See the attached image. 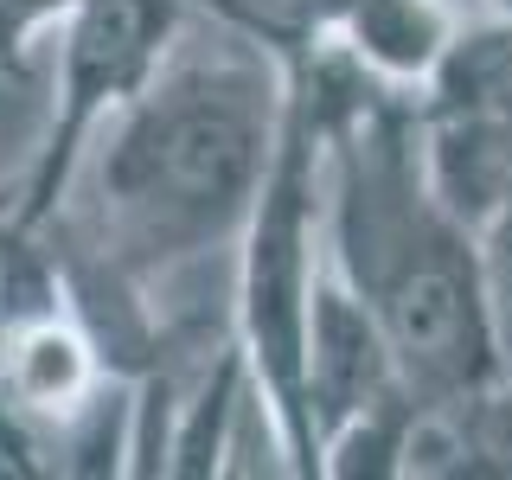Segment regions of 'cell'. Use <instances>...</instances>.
I'll return each mask as SVG.
<instances>
[{"instance_id": "obj_2", "label": "cell", "mask_w": 512, "mask_h": 480, "mask_svg": "<svg viewBox=\"0 0 512 480\" xmlns=\"http://www.w3.org/2000/svg\"><path fill=\"white\" fill-rule=\"evenodd\" d=\"M282 122L288 77L250 45L154 71L96 154L109 256L128 269H167L237 244L276 167Z\"/></svg>"}, {"instance_id": "obj_5", "label": "cell", "mask_w": 512, "mask_h": 480, "mask_svg": "<svg viewBox=\"0 0 512 480\" xmlns=\"http://www.w3.org/2000/svg\"><path fill=\"white\" fill-rule=\"evenodd\" d=\"M320 39H333L384 90L416 96L455 52L461 26L442 0H340V13L320 26Z\"/></svg>"}, {"instance_id": "obj_3", "label": "cell", "mask_w": 512, "mask_h": 480, "mask_svg": "<svg viewBox=\"0 0 512 480\" xmlns=\"http://www.w3.org/2000/svg\"><path fill=\"white\" fill-rule=\"evenodd\" d=\"M180 26L173 0H84L64 39V90H58V122L39 154V180H32V218L52 212L58 186L71 180L84 141L116 122L122 103L135 96L167 58V39Z\"/></svg>"}, {"instance_id": "obj_1", "label": "cell", "mask_w": 512, "mask_h": 480, "mask_svg": "<svg viewBox=\"0 0 512 480\" xmlns=\"http://www.w3.org/2000/svg\"><path fill=\"white\" fill-rule=\"evenodd\" d=\"M327 250L391 333L423 410H468L512 378L487 244L429 186L416 96L378 90L327 128Z\"/></svg>"}, {"instance_id": "obj_6", "label": "cell", "mask_w": 512, "mask_h": 480, "mask_svg": "<svg viewBox=\"0 0 512 480\" xmlns=\"http://www.w3.org/2000/svg\"><path fill=\"white\" fill-rule=\"evenodd\" d=\"M224 7H231L256 39L301 45V39H314V32L340 13V0H224Z\"/></svg>"}, {"instance_id": "obj_4", "label": "cell", "mask_w": 512, "mask_h": 480, "mask_svg": "<svg viewBox=\"0 0 512 480\" xmlns=\"http://www.w3.org/2000/svg\"><path fill=\"white\" fill-rule=\"evenodd\" d=\"M391 397H416L404 384L391 333L378 327V314L365 308L359 288L327 263L308 314V365H301V404H308L314 442L327 448L333 429H346L352 416L391 404Z\"/></svg>"}, {"instance_id": "obj_7", "label": "cell", "mask_w": 512, "mask_h": 480, "mask_svg": "<svg viewBox=\"0 0 512 480\" xmlns=\"http://www.w3.org/2000/svg\"><path fill=\"white\" fill-rule=\"evenodd\" d=\"M487 13H493V20H506V26H512V0H487Z\"/></svg>"}]
</instances>
